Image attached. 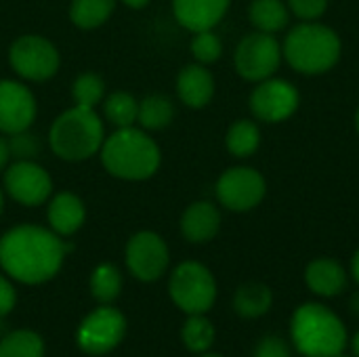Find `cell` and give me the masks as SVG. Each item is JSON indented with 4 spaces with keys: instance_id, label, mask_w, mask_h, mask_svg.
Masks as SVG:
<instances>
[{
    "instance_id": "cell-1",
    "label": "cell",
    "mask_w": 359,
    "mask_h": 357,
    "mask_svg": "<svg viewBox=\"0 0 359 357\" xmlns=\"http://www.w3.org/2000/svg\"><path fill=\"white\" fill-rule=\"evenodd\" d=\"M67 246L50 227L17 225L0 238L2 271L27 286L53 280L65 259Z\"/></svg>"
},
{
    "instance_id": "cell-2",
    "label": "cell",
    "mask_w": 359,
    "mask_h": 357,
    "mask_svg": "<svg viewBox=\"0 0 359 357\" xmlns=\"http://www.w3.org/2000/svg\"><path fill=\"white\" fill-rule=\"evenodd\" d=\"M99 154L103 168L122 181H147L162 164L158 143L147 135V130L137 126L116 128L105 137Z\"/></svg>"
},
{
    "instance_id": "cell-3",
    "label": "cell",
    "mask_w": 359,
    "mask_h": 357,
    "mask_svg": "<svg viewBox=\"0 0 359 357\" xmlns=\"http://www.w3.org/2000/svg\"><path fill=\"white\" fill-rule=\"evenodd\" d=\"M105 141V126L97 109L69 107L48 128L50 151L65 162H84L99 154Z\"/></svg>"
},
{
    "instance_id": "cell-4",
    "label": "cell",
    "mask_w": 359,
    "mask_h": 357,
    "mask_svg": "<svg viewBox=\"0 0 359 357\" xmlns=\"http://www.w3.org/2000/svg\"><path fill=\"white\" fill-rule=\"evenodd\" d=\"M294 347L305 357H337L347 345L341 318L320 303L301 305L290 322Z\"/></svg>"
},
{
    "instance_id": "cell-5",
    "label": "cell",
    "mask_w": 359,
    "mask_h": 357,
    "mask_svg": "<svg viewBox=\"0 0 359 357\" xmlns=\"http://www.w3.org/2000/svg\"><path fill=\"white\" fill-rule=\"evenodd\" d=\"M282 55L297 72L318 76L332 69L339 63L341 38L328 25L305 21L288 32Z\"/></svg>"
},
{
    "instance_id": "cell-6",
    "label": "cell",
    "mask_w": 359,
    "mask_h": 357,
    "mask_svg": "<svg viewBox=\"0 0 359 357\" xmlns=\"http://www.w3.org/2000/svg\"><path fill=\"white\" fill-rule=\"evenodd\" d=\"M168 292L172 303L189 314H206L217 301V282L210 269L198 261H183L175 267L168 280Z\"/></svg>"
},
{
    "instance_id": "cell-7",
    "label": "cell",
    "mask_w": 359,
    "mask_h": 357,
    "mask_svg": "<svg viewBox=\"0 0 359 357\" xmlns=\"http://www.w3.org/2000/svg\"><path fill=\"white\" fill-rule=\"evenodd\" d=\"M11 69L29 82H46L57 76L61 55L57 46L40 34H23L8 48Z\"/></svg>"
},
{
    "instance_id": "cell-8",
    "label": "cell",
    "mask_w": 359,
    "mask_h": 357,
    "mask_svg": "<svg viewBox=\"0 0 359 357\" xmlns=\"http://www.w3.org/2000/svg\"><path fill=\"white\" fill-rule=\"evenodd\" d=\"M124 335H126V318L118 309L109 305H101L82 320L76 332V341L84 353L105 356L122 343Z\"/></svg>"
},
{
    "instance_id": "cell-9",
    "label": "cell",
    "mask_w": 359,
    "mask_h": 357,
    "mask_svg": "<svg viewBox=\"0 0 359 357\" xmlns=\"http://www.w3.org/2000/svg\"><path fill=\"white\" fill-rule=\"evenodd\" d=\"M282 61V46L271 34L252 32L244 36L236 48L233 63L236 72L248 82L267 80Z\"/></svg>"
},
{
    "instance_id": "cell-10",
    "label": "cell",
    "mask_w": 359,
    "mask_h": 357,
    "mask_svg": "<svg viewBox=\"0 0 359 357\" xmlns=\"http://www.w3.org/2000/svg\"><path fill=\"white\" fill-rule=\"evenodd\" d=\"M4 191L21 206L46 204L53 196V179L36 160H13L2 173Z\"/></svg>"
},
{
    "instance_id": "cell-11",
    "label": "cell",
    "mask_w": 359,
    "mask_h": 357,
    "mask_svg": "<svg viewBox=\"0 0 359 357\" xmlns=\"http://www.w3.org/2000/svg\"><path fill=\"white\" fill-rule=\"evenodd\" d=\"M215 191L227 210L246 213L263 202L267 183L259 170L250 166H233L219 177Z\"/></svg>"
},
{
    "instance_id": "cell-12",
    "label": "cell",
    "mask_w": 359,
    "mask_h": 357,
    "mask_svg": "<svg viewBox=\"0 0 359 357\" xmlns=\"http://www.w3.org/2000/svg\"><path fill=\"white\" fill-rule=\"evenodd\" d=\"M126 267L141 282L160 280L170 263V252L164 238L156 231H137L126 244Z\"/></svg>"
},
{
    "instance_id": "cell-13",
    "label": "cell",
    "mask_w": 359,
    "mask_h": 357,
    "mask_svg": "<svg viewBox=\"0 0 359 357\" xmlns=\"http://www.w3.org/2000/svg\"><path fill=\"white\" fill-rule=\"evenodd\" d=\"M299 90L282 78L261 80L250 95V109L261 122H284L299 107Z\"/></svg>"
},
{
    "instance_id": "cell-14",
    "label": "cell",
    "mask_w": 359,
    "mask_h": 357,
    "mask_svg": "<svg viewBox=\"0 0 359 357\" xmlns=\"http://www.w3.org/2000/svg\"><path fill=\"white\" fill-rule=\"evenodd\" d=\"M38 114V103L29 86L19 80H0V133L15 135L27 130Z\"/></svg>"
},
{
    "instance_id": "cell-15",
    "label": "cell",
    "mask_w": 359,
    "mask_h": 357,
    "mask_svg": "<svg viewBox=\"0 0 359 357\" xmlns=\"http://www.w3.org/2000/svg\"><path fill=\"white\" fill-rule=\"evenodd\" d=\"M231 0H172L175 19L189 32L212 29L227 15Z\"/></svg>"
},
{
    "instance_id": "cell-16",
    "label": "cell",
    "mask_w": 359,
    "mask_h": 357,
    "mask_svg": "<svg viewBox=\"0 0 359 357\" xmlns=\"http://www.w3.org/2000/svg\"><path fill=\"white\" fill-rule=\"evenodd\" d=\"M46 219H48V227L57 236L69 238L84 225L86 206L80 196L72 191H59L53 198H48Z\"/></svg>"
},
{
    "instance_id": "cell-17",
    "label": "cell",
    "mask_w": 359,
    "mask_h": 357,
    "mask_svg": "<svg viewBox=\"0 0 359 357\" xmlns=\"http://www.w3.org/2000/svg\"><path fill=\"white\" fill-rule=\"evenodd\" d=\"M177 95L191 109L206 107L215 97V76L202 63L185 65L177 76Z\"/></svg>"
},
{
    "instance_id": "cell-18",
    "label": "cell",
    "mask_w": 359,
    "mask_h": 357,
    "mask_svg": "<svg viewBox=\"0 0 359 357\" xmlns=\"http://www.w3.org/2000/svg\"><path fill=\"white\" fill-rule=\"evenodd\" d=\"M221 229V213L212 202L200 200L185 208L181 215V234L187 242H210Z\"/></svg>"
},
{
    "instance_id": "cell-19",
    "label": "cell",
    "mask_w": 359,
    "mask_h": 357,
    "mask_svg": "<svg viewBox=\"0 0 359 357\" xmlns=\"http://www.w3.org/2000/svg\"><path fill=\"white\" fill-rule=\"evenodd\" d=\"M305 282L320 297H337L347 288V271L334 259H316L305 269Z\"/></svg>"
},
{
    "instance_id": "cell-20",
    "label": "cell",
    "mask_w": 359,
    "mask_h": 357,
    "mask_svg": "<svg viewBox=\"0 0 359 357\" xmlns=\"http://www.w3.org/2000/svg\"><path fill=\"white\" fill-rule=\"evenodd\" d=\"M175 120V103L168 95L162 93H151L145 95L139 101V114H137V124L143 130H162L170 126Z\"/></svg>"
},
{
    "instance_id": "cell-21",
    "label": "cell",
    "mask_w": 359,
    "mask_h": 357,
    "mask_svg": "<svg viewBox=\"0 0 359 357\" xmlns=\"http://www.w3.org/2000/svg\"><path fill=\"white\" fill-rule=\"evenodd\" d=\"M271 303H273V295H271L269 286H265L261 282L242 284L233 297L236 314L246 320H257V318L265 316L271 309Z\"/></svg>"
},
{
    "instance_id": "cell-22",
    "label": "cell",
    "mask_w": 359,
    "mask_h": 357,
    "mask_svg": "<svg viewBox=\"0 0 359 357\" xmlns=\"http://www.w3.org/2000/svg\"><path fill=\"white\" fill-rule=\"evenodd\" d=\"M248 19L257 27V32L276 34L288 25L290 8L282 0H252L248 8Z\"/></svg>"
},
{
    "instance_id": "cell-23",
    "label": "cell",
    "mask_w": 359,
    "mask_h": 357,
    "mask_svg": "<svg viewBox=\"0 0 359 357\" xmlns=\"http://www.w3.org/2000/svg\"><path fill=\"white\" fill-rule=\"evenodd\" d=\"M116 0H72L69 21L80 29H97L109 21Z\"/></svg>"
},
{
    "instance_id": "cell-24",
    "label": "cell",
    "mask_w": 359,
    "mask_h": 357,
    "mask_svg": "<svg viewBox=\"0 0 359 357\" xmlns=\"http://www.w3.org/2000/svg\"><path fill=\"white\" fill-rule=\"evenodd\" d=\"M139 101L126 90H114L103 99V118L114 128H126L137 124Z\"/></svg>"
},
{
    "instance_id": "cell-25",
    "label": "cell",
    "mask_w": 359,
    "mask_h": 357,
    "mask_svg": "<svg viewBox=\"0 0 359 357\" xmlns=\"http://www.w3.org/2000/svg\"><path fill=\"white\" fill-rule=\"evenodd\" d=\"M122 292V274L114 263H101L90 274V295L97 303L109 305Z\"/></svg>"
},
{
    "instance_id": "cell-26",
    "label": "cell",
    "mask_w": 359,
    "mask_h": 357,
    "mask_svg": "<svg viewBox=\"0 0 359 357\" xmlns=\"http://www.w3.org/2000/svg\"><path fill=\"white\" fill-rule=\"evenodd\" d=\"M225 145L236 158H250L261 145V130L252 120H238L229 126Z\"/></svg>"
},
{
    "instance_id": "cell-27",
    "label": "cell",
    "mask_w": 359,
    "mask_h": 357,
    "mask_svg": "<svg viewBox=\"0 0 359 357\" xmlns=\"http://www.w3.org/2000/svg\"><path fill=\"white\" fill-rule=\"evenodd\" d=\"M0 357H44V341L34 330H15L0 341Z\"/></svg>"
},
{
    "instance_id": "cell-28",
    "label": "cell",
    "mask_w": 359,
    "mask_h": 357,
    "mask_svg": "<svg viewBox=\"0 0 359 357\" xmlns=\"http://www.w3.org/2000/svg\"><path fill=\"white\" fill-rule=\"evenodd\" d=\"M181 339L185 347L194 353H206L215 343V326L210 320L204 318V314L189 316L187 322L181 328Z\"/></svg>"
},
{
    "instance_id": "cell-29",
    "label": "cell",
    "mask_w": 359,
    "mask_h": 357,
    "mask_svg": "<svg viewBox=\"0 0 359 357\" xmlns=\"http://www.w3.org/2000/svg\"><path fill=\"white\" fill-rule=\"evenodd\" d=\"M72 99L78 107L97 109V105L105 99V82L95 72L78 74L72 84Z\"/></svg>"
},
{
    "instance_id": "cell-30",
    "label": "cell",
    "mask_w": 359,
    "mask_h": 357,
    "mask_svg": "<svg viewBox=\"0 0 359 357\" xmlns=\"http://www.w3.org/2000/svg\"><path fill=\"white\" fill-rule=\"evenodd\" d=\"M191 55L198 63L208 65L221 59L223 55V42L221 38L212 32V29H204V32H196L191 38Z\"/></svg>"
},
{
    "instance_id": "cell-31",
    "label": "cell",
    "mask_w": 359,
    "mask_h": 357,
    "mask_svg": "<svg viewBox=\"0 0 359 357\" xmlns=\"http://www.w3.org/2000/svg\"><path fill=\"white\" fill-rule=\"evenodd\" d=\"M8 139V147H11V156L13 160H36L40 156V139L36 135L27 130L15 133V135H6Z\"/></svg>"
},
{
    "instance_id": "cell-32",
    "label": "cell",
    "mask_w": 359,
    "mask_h": 357,
    "mask_svg": "<svg viewBox=\"0 0 359 357\" xmlns=\"http://www.w3.org/2000/svg\"><path fill=\"white\" fill-rule=\"evenodd\" d=\"M288 8L303 21H316L326 13L328 0H288Z\"/></svg>"
},
{
    "instance_id": "cell-33",
    "label": "cell",
    "mask_w": 359,
    "mask_h": 357,
    "mask_svg": "<svg viewBox=\"0 0 359 357\" xmlns=\"http://www.w3.org/2000/svg\"><path fill=\"white\" fill-rule=\"evenodd\" d=\"M255 357H292V353H290V345L284 339L265 337L263 341H259Z\"/></svg>"
},
{
    "instance_id": "cell-34",
    "label": "cell",
    "mask_w": 359,
    "mask_h": 357,
    "mask_svg": "<svg viewBox=\"0 0 359 357\" xmlns=\"http://www.w3.org/2000/svg\"><path fill=\"white\" fill-rule=\"evenodd\" d=\"M17 303V292H15V286L4 278L0 276V318L11 314L13 307Z\"/></svg>"
},
{
    "instance_id": "cell-35",
    "label": "cell",
    "mask_w": 359,
    "mask_h": 357,
    "mask_svg": "<svg viewBox=\"0 0 359 357\" xmlns=\"http://www.w3.org/2000/svg\"><path fill=\"white\" fill-rule=\"evenodd\" d=\"M11 160H13V156H11L8 139H6V135H4V137H0V175L8 168Z\"/></svg>"
},
{
    "instance_id": "cell-36",
    "label": "cell",
    "mask_w": 359,
    "mask_h": 357,
    "mask_svg": "<svg viewBox=\"0 0 359 357\" xmlns=\"http://www.w3.org/2000/svg\"><path fill=\"white\" fill-rule=\"evenodd\" d=\"M124 6H128V8H135V11H139V8H145L151 0H120Z\"/></svg>"
},
{
    "instance_id": "cell-37",
    "label": "cell",
    "mask_w": 359,
    "mask_h": 357,
    "mask_svg": "<svg viewBox=\"0 0 359 357\" xmlns=\"http://www.w3.org/2000/svg\"><path fill=\"white\" fill-rule=\"evenodd\" d=\"M351 274H353V278L358 280V284H359V250L353 255V261H351Z\"/></svg>"
},
{
    "instance_id": "cell-38",
    "label": "cell",
    "mask_w": 359,
    "mask_h": 357,
    "mask_svg": "<svg viewBox=\"0 0 359 357\" xmlns=\"http://www.w3.org/2000/svg\"><path fill=\"white\" fill-rule=\"evenodd\" d=\"M349 307H351V314L359 318V292H355V295L351 297V303H349Z\"/></svg>"
},
{
    "instance_id": "cell-39",
    "label": "cell",
    "mask_w": 359,
    "mask_h": 357,
    "mask_svg": "<svg viewBox=\"0 0 359 357\" xmlns=\"http://www.w3.org/2000/svg\"><path fill=\"white\" fill-rule=\"evenodd\" d=\"M353 353H355V357H359V332L355 335V339H353Z\"/></svg>"
},
{
    "instance_id": "cell-40",
    "label": "cell",
    "mask_w": 359,
    "mask_h": 357,
    "mask_svg": "<svg viewBox=\"0 0 359 357\" xmlns=\"http://www.w3.org/2000/svg\"><path fill=\"white\" fill-rule=\"evenodd\" d=\"M4 210V194H2V187H0V215Z\"/></svg>"
},
{
    "instance_id": "cell-41",
    "label": "cell",
    "mask_w": 359,
    "mask_h": 357,
    "mask_svg": "<svg viewBox=\"0 0 359 357\" xmlns=\"http://www.w3.org/2000/svg\"><path fill=\"white\" fill-rule=\"evenodd\" d=\"M200 357H223V356H219V353H204V356H200Z\"/></svg>"
},
{
    "instance_id": "cell-42",
    "label": "cell",
    "mask_w": 359,
    "mask_h": 357,
    "mask_svg": "<svg viewBox=\"0 0 359 357\" xmlns=\"http://www.w3.org/2000/svg\"><path fill=\"white\" fill-rule=\"evenodd\" d=\"M355 128H358V133H359V109H358V114H355Z\"/></svg>"
},
{
    "instance_id": "cell-43",
    "label": "cell",
    "mask_w": 359,
    "mask_h": 357,
    "mask_svg": "<svg viewBox=\"0 0 359 357\" xmlns=\"http://www.w3.org/2000/svg\"><path fill=\"white\" fill-rule=\"evenodd\" d=\"M337 357H347V356H337Z\"/></svg>"
}]
</instances>
